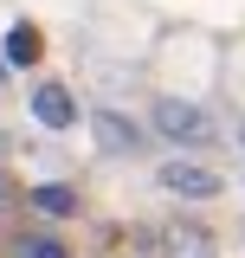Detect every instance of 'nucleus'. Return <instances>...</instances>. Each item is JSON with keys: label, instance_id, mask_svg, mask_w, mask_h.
Wrapping results in <instances>:
<instances>
[{"label": "nucleus", "instance_id": "nucleus-1", "mask_svg": "<svg viewBox=\"0 0 245 258\" xmlns=\"http://www.w3.org/2000/svg\"><path fill=\"white\" fill-rule=\"evenodd\" d=\"M155 129H161L168 142H207V136H213L207 110H200V103H181V97H161V103H155Z\"/></svg>", "mask_w": 245, "mask_h": 258}, {"label": "nucleus", "instance_id": "nucleus-2", "mask_svg": "<svg viewBox=\"0 0 245 258\" xmlns=\"http://www.w3.org/2000/svg\"><path fill=\"white\" fill-rule=\"evenodd\" d=\"M155 181H161L168 194H181V200H213V194L226 187L213 168H200V161H161V168H155Z\"/></svg>", "mask_w": 245, "mask_h": 258}, {"label": "nucleus", "instance_id": "nucleus-3", "mask_svg": "<svg viewBox=\"0 0 245 258\" xmlns=\"http://www.w3.org/2000/svg\"><path fill=\"white\" fill-rule=\"evenodd\" d=\"M32 116H39L45 129H71L78 123V103H71L65 84H39V91H32Z\"/></svg>", "mask_w": 245, "mask_h": 258}, {"label": "nucleus", "instance_id": "nucleus-4", "mask_svg": "<svg viewBox=\"0 0 245 258\" xmlns=\"http://www.w3.org/2000/svg\"><path fill=\"white\" fill-rule=\"evenodd\" d=\"M91 129H97V142H103L110 155H122V149H136V123H122L116 110H91Z\"/></svg>", "mask_w": 245, "mask_h": 258}, {"label": "nucleus", "instance_id": "nucleus-5", "mask_svg": "<svg viewBox=\"0 0 245 258\" xmlns=\"http://www.w3.org/2000/svg\"><path fill=\"white\" fill-rule=\"evenodd\" d=\"M39 52H45V39H39V26H20L7 32V64H39Z\"/></svg>", "mask_w": 245, "mask_h": 258}, {"label": "nucleus", "instance_id": "nucleus-6", "mask_svg": "<svg viewBox=\"0 0 245 258\" xmlns=\"http://www.w3.org/2000/svg\"><path fill=\"white\" fill-rule=\"evenodd\" d=\"M26 200L39 207V213H52V220H65V213H78V194H71V187H58V181H45V187H32Z\"/></svg>", "mask_w": 245, "mask_h": 258}, {"label": "nucleus", "instance_id": "nucleus-7", "mask_svg": "<svg viewBox=\"0 0 245 258\" xmlns=\"http://www.w3.org/2000/svg\"><path fill=\"white\" fill-rule=\"evenodd\" d=\"M13 258H71L58 245V239H45V232H32V239H20V245H13Z\"/></svg>", "mask_w": 245, "mask_h": 258}, {"label": "nucleus", "instance_id": "nucleus-8", "mask_svg": "<svg viewBox=\"0 0 245 258\" xmlns=\"http://www.w3.org/2000/svg\"><path fill=\"white\" fill-rule=\"evenodd\" d=\"M0 155H7V136H0Z\"/></svg>", "mask_w": 245, "mask_h": 258}, {"label": "nucleus", "instance_id": "nucleus-9", "mask_svg": "<svg viewBox=\"0 0 245 258\" xmlns=\"http://www.w3.org/2000/svg\"><path fill=\"white\" fill-rule=\"evenodd\" d=\"M239 142H245V123H239Z\"/></svg>", "mask_w": 245, "mask_h": 258}]
</instances>
